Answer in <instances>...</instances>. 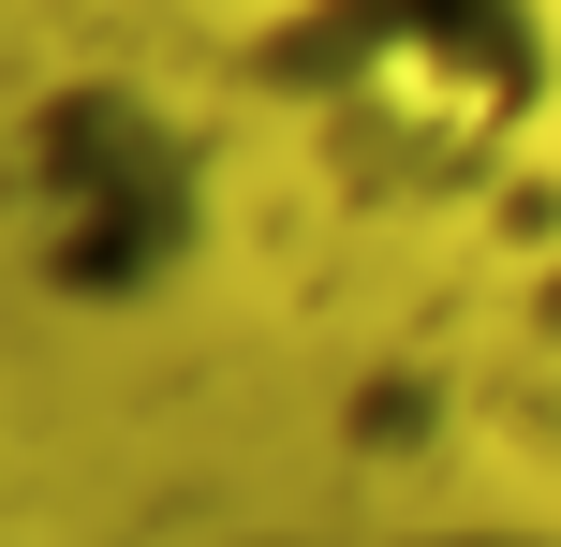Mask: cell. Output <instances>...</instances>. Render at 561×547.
I'll list each match as a JSON object with an SVG mask.
<instances>
[{"instance_id":"cell-1","label":"cell","mask_w":561,"mask_h":547,"mask_svg":"<svg viewBox=\"0 0 561 547\" xmlns=\"http://www.w3.org/2000/svg\"><path fill=\"white\" fill-rule=\"evenodd\" d=\"M414 547H561V533H517V518H473V533H414Z\"/></svg>"},{"instance_id":"cell-2","label":"cell","mask_w":561,"mask_h":547,"mask_svg":"<svg viewBox=\"0 0 561 547\" xmlns=\"http://www.w3.org/2000/svg\"><path fill=\"white\" fill-rule=\"evenodd\" d=\"M547 371H561V282H547Z\"/></svg>"}]
</instances>
